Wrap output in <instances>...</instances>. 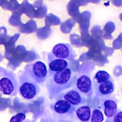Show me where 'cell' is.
Listing matches in <instances>:
<instances>
[{
  "mask_svg": "<svg viewBox=\"0 0 122 122\" xmlns=\"http://www.w3.org/2000/svg\"><path fill=\"white\" fill-rule=\"evenodd\" d=\"M51 73L46 84L50 99L54 98L69 88L72 83V72L70 68L67 67L61 71Z\"/></svg>",
  "mask_w": 122,
  "mask_h": 122,
  "instance_id": "obj_1",
  "label": "cell"
},
{
  "mask_svg": "<svg viewBox=\"0 0 122 122\" xmlns=\"http://www.w3.org/2000/svg\"><path fill=\"white\" fill-rule=\"evenodd\" d=\"M19 91L20 95L25 99L30 100L39 93V86L25 72L19 78Z\"/></svg>",
  "mask_w": 122,
  "mask_h": 122,
  "instance_id": "obj_2",
  "label": "cell"
},
{
  "mask_svg": "<svg viewBox=\"0 0 122 122\" xmlns=\"http://www.w3.org/2000/svg\"><path fill=\"white\" fill-rule=\"evenodd\" d=\"M25 72L37 83L44 82L48 77V70L46 65L38 61L27 66Z\"/></svg>",
  "mask_w": 122,
  "mask_h": 122,
  "instance_id": "obj_3",
  "label": "cell"
},
{
  "mask_svg": "<svg viewBox=\"0 0 122 122\" xmlns=\"http://www.w3.org/2000/svg\"><path fill=\"white\" fill-rule=\"evenodd\" d=\"M52 54L56 58L64 60H71L76 56V53L69 43H58L52 48Z\"/></svg>",
  "mask_w": 122,
  "mask_h": 122,
  "instance_id": "obj_4",
  "label": "cell"
},
{
  "mask_svg": "<svg viewBox=\"0 0 122 122\" xmlns=\"http://www.w3.org/2000/svg\"><path fill=\"white\" fill-rule=\"evenodd\" d=\"M0 91L5 95L14 96L17 92V82L13 76H5L0 79Z\"/></svg>",
  "mask_w": 122,
  "mask_h": 122,
  "instance_id": "obj_5",
  "label": "cell"
},
{
  "mask_svg": "<svg viewBox=\"0 0 122 122\" xmlns=\"http://www.w3.org/2000/svg\"><path fill=\"white\" fill-rule=\"evenodd\" d=\"M76 89L84 96L91 97L93 92L92 81L90 77L83 74L77 79L76 83Z\"/></svg>",
  "mask_w": 122,
  "mask_h": 122,
  "instance_id": "obj_6",
  "label": "cell"
},
{
  "mask_svg": "<svg viewBox=\"0 0 122 122\" xmlns=\"http://www.w3.org/2000/svg\"><path fill=\"white\" fill-rule=\"evenodd\" d=\"M94 89L96 95L100 98H104L111 95L114 90V84L112 78L103 82L94 83Z\"/></svg>",
  "mask_w": 122,
  "mask_h": 122,
  "instance_id": "obj_7",
  "label": "cell"
},
{
  "mask_svg": "<svg viewBox=\"0 0 122 122\" xmlns=\"http://www.w3.org/2000/svg\"><path fill=\"white\" fill-rule=\"evenodd\" d=\"M63 99L75 107L85 103L86 99L84 96L77 89H72L63 95Z\"/></svg>",
  "mask_w": 122,
  "mask_h": 122,
  "instance_id": "obj_8",
  "label": "cell"
},
{
  "mask_svg": "<svg viewBox=\"0 0 122 122\" xmlns=\"http://www.w3.org/2000/svg\"><path fill=\"white\" fill-rule=\"evenodd\" d=\"M52 109L54 112L61 114H68L73 113L76 110V107L72 105L64 99L57 101L52 105Z\"/></svg>",
  "mask_w": 122,
  "mask_h": 122,
  "instance_id": "obj_9",
  "label": "cell"
},
{
  "mask_svg": "<svg viewBox=\"0 0 122 122\" xmlns=\"http://www.w3.org/2000/svg\"><path fill=\"white\" fill-rule=\"evenodd\" d=\"M49 70L51 72L61 71L67 68L68 63L65 60L55 57L52 53L48 54Z\"/></svg>",
  "mask_w": 122,
  "mask_h": 122,
  "instance_id": "obj_10",
  "label": "cell"
},
{
  "mask_svg": "<svg viewBox=\"0 0 122 122\" xmlns=\"http://www.w3.org/2000/svg\"><path fill=\"white\" fill-rule=\"evenodd\" d=\"M75 113L78 119L82 122H87L91 116V110L87 105H82L76 109Z\"/></svg>",
  "mask_w": 122,
  "mask_h": 122,
  "instance_id": "obj_11",
  "label": "cell"
},
{
  "mask_svg": "<svg viewBox=\"0 0 122 122\" xmlns=\"http://www.w3.org/2000/svg\"><path fill=\"white\" fill-rule=\"evenodd\" d=\"M104 112L107 118L113 116L117 112V104L113 100L107 99L103 102Z\"/></svg>",
  "mask_w": 122,
  "mask_h": 122,
  "instance_id": "obj_12",
  "label": "cell"
},
{
  "mask_svg": "<svg viewBox=\"0 0 122 122\" xmlns=\"http://www.w3.org/2000/svg\"><path fill=\"white\" fill-rule=\"evenodd\" d=\"M111 79L110 75L106 71L101 70L98 71L93 78L94 83H100L106 81Z\"/></svg>",
  "mask_w": 122,
  "mask_h": 122,
  "instance_id": "obj_13",
  "label": "cell"
},
{
  "mask_svg": "<svg viewBox=\"0 0 122 122\" xmlns=\"http://www.w3.org/2000/svg\"><path fill=\"white\" fill-rule=\"evenodd\" d=\"M104 116L102 112L98 109L92 110L91 116V122H102Z\"/></svg>",
  "mask_w": 122,
  "mask_h": 122,
  "instance_id": "obj_14",
  "label": "cell"
},
{
  "mask_svg": "<svg viewBox=\"0 0 122 122\" xmlns=\"http://www.w3.org/2000/svg\"><path fill=\"white\" fill-rule=\"evenodd\" d=\"M105 122H122V111L117 112L112 117L107 118Z\"/></svg>",
  "mask_w": 122,
  "mask_h": 122,
  "instance_id": "obj_15",
  "label": "cell"
},
{
  "mask_svg": "<svg viewBox=\"0 0 122 122\" xmlns=\"http://www.w3.org/2000/svg\"><path fill=\"white\" fill-rule=\"evenodd\" d=\"M26 118V115L23 112H19L13 115L10 119V122H22Z\"/></svg>",
  "mask_w": 122,
  "mask_h": 122,
  "instance_id": "obj_16",
  "label": "cell"
}]
</instances>
